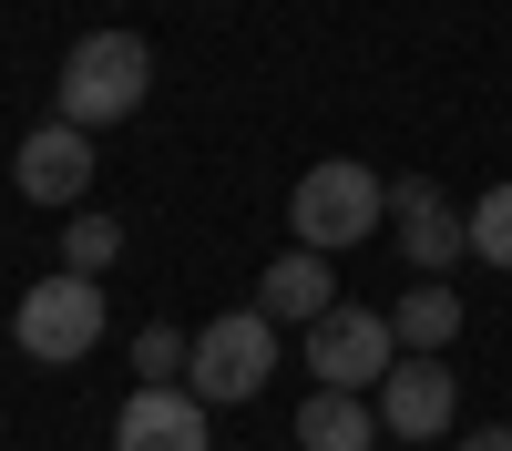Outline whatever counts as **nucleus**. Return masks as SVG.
Here are the masks:
<instances>
[{
  "instance_id": "1",
  "label": "nucleus",
  "mask_w": 512,
  "mask_h": 451,
  "mask_svg": "<svg viewBox=\"0 0 512 451\" xmlns=\"http://www.w3.org/2000/svg\"><path fill=\"white\" fill-rule=\"evenodd\" d=\"M144 93H154V41L144 31H82L62 52V123H82V134L144 113Z\"/></svg>"
},
{
  "instance_id": "2",
  "label": "nucleus",
  "mask_w": 512,
  "mask_h": 451,
  "mask_svg": "<svg viewBox=\"0 0 512 451\" xmlns=\"http://www.w3.org/2000/svg\"><path fill=\"white\" fill-rule=\"evenodd\" d=\"M369 226H390V175H369V164L328 154V164H308V175L287 185V236H297V246H318V257L359 246Z\"/></svg>"
},
{
  "instance_id": "3",
  "label": "nucleus",
  "mask_w": 512,
  "mask_h": 451,
  "mask_svg": "<svg viewBox=\"0 0 512 451\" xmlns=\"http://www.w3.org/2000/svg\"><path fill=\"white\" fill-rule=\"evenodd\" d=\"M277 380V318H256V308H226V318H205L195 328V359H185V390L205 410H236Z\"/></svg>"
},
{
  "instance_id": "4",
  "label": "nucleus",
  "mask_w": 512,
  "mask_h": 451,
  "mask_svg": "<svg viewBox=\"0 0 512 451\" xmlns=\"http://www.w3.org/2000/svg\"><path fill=\"white\" fill-rule=\"evenodd\" d=\"M11 339L31 369H72V359H93L103 339V277H41L31 298L11 308Z\"/></svg>"
},
{
  "instance_id": "5",
  "label": "nucleus",
  "mask_w": 512,
  "mask_h": 451,
  "mask_svg": "<svg viewBox=\"0 0 512 451\" xmlns=\"http://www.w3.org/2000/svg\"><path fill=\"white\" fill-rule=\"evenodd\" d=\"M308 369H318V390H359V400H379V380L400 369V328L379 318V308H349V298H338V308L308 328Z\"/></svg>"
},
{
  "instance_id": "6",
  "label": "nucleus",
  "mask_w": 512,
  "mask_h": 451,
  "mask_svg": "<svg viewBox=\"0 0 512 451\" xmlns=\"http://www.w3.org/2000/svg\"><path fill=\"white\" fill-rule=\"evenodd\" d=\"M390 236H400V257L420 277H451L461 257H472V205H451L431 175H400L390 185Z\"/></svg>"
},
{
  "instance_id": "7",
  "label": "nucleus",
  "mask_w": 512,
  "mask_h": 451,
  "mask_svg": "<svg viewBox=\"0 0 512 451\" xmlns=\"http://www.w3.org/2000/svg\"><path fill=\"white\" fill-rule=\"evenodd\" d=\"M451 421H461V369L400 349V369L379 380V431L390 441H451Z\"/></svg>"
},
{
  "instance_id": "8",
  "label": "nucleus",
  "mask_w": 512,
  "mask_h": 451,
  "mask_svg": "<svg viewBox=\"0 0 512 451\" xmlns=\"http://www.w3.org/2000/svg\"><path fill=\"white\" fill-rule=\"evenodd\" d=\"M11 185H21L31 205H72V195H93V134H82V123H41V134H21Z\"/></svg>"
},
{
  "instance_id": "9",
  "label": "nucleus",
  "mask_w": 512,
  "mask_h": 451,
  "mask_svg": "<svg viewBox=\"0 0 512 451\" xmlns=\"http://www.w3.org/2000/svg\"><path fill=\"white\" fill-rule=\"evenodd\" d=\"M113 451H205V400L175 380V390H134L113 410Z\"/></svg>"
},
{
  "instance_id": "10",
  "label": "nucleus",
  "mask_w": 512,
  "mask_h": 451,
  "mask_svg": "<svg viewBox=\"0 0 512 451\" xmlns=\"http://www.w3.org/2000/svg\"><path fill=\"white\" fill-rule=\"evenodd\" d=\"M338 308V277L318 246H287V257H267V277H256V318H277V328H318Z\"/></svg>"
},
{
  "instance_id": "11",
  "label": "nucleus",
  "mask_w": 512,
  "mask_h": 451,
  "mask_svg": "<svg viewBox=\"0 0 512 451\" xmlns=\"http://www.w3.org/2000/svg\"><path fill=\"white\" fill-rule=\"evenodd\" d=\"M390 328H400L410 359H451V339H461V287L451 277H410V298L390 308Z\"/></svg>"
},
{
  "instance_id": "12",
  "label": "nucleus",
  "mask_w": 512,
  "mask_h": 451,
  "mask_svg": "<svg viewBox=\"0 0 512 451\" xmlns=\"http://www.w3.org/2000/svg\"><path fill=\"white\" fill-rule=\"evenodd\" d=\"M369 441H390V431H379V400L308 390V410H297V451H369Z\"/></svg>"
},
{
  "instance_id": "13",
  "label": "nucleus",
  "mask_w": 512,
  "mask_h": 451,
  "mask_svg": "<svg viewBox=\"0 0 512 451\" xmlns=\"http://www.w3.org/2000/svg\"><path fill=\"white\" fill-rule=\"evenodd\" d=\"M185 359H195L185 328H164V318L134 328V380H144V390H175V380H185Z\"/></svg>"
},
{
  "instance_id": "14",
  "label": "nucleus",
  "mask_w": 512,
  "mask_h": 451,
  "mask_svg": "<svg viewBox=\"0 0 512 451\" xmlns=\"http://www.w3.org/2000/svg\"><path fill=\"white\" fill-rule=\"evenodd\" d=\"M113 257H123V226L113 216H72L62 226V277H103Z\"/></svg>"
},
{
  "instance_id": "15",
  "label": "nucleus",
  "mask_w": 512,
  "mask_h": 451,
  "mask_svg": "<svg viewBox=\"0 0 512 451\" xmlns=\"http://www.w3.org/2000/svg\"><path fill=\"white\" fill-rule=\"evenodd\" d=\"M472 257L482 267H512V185H482L472 195Z\"/></svg>"
},
{
  "instance_id": "16",
  "label": "nucleus",
  "mask_w": 512,
  "mask_h": 451,
  "mask_svg": "<svg viewBox=\"0 0 512 451\" xmlns=\"http://www.w3.org/2000/svg\"><path fill=\"white\" fill-rule=\"evenodd\" d=\"M451 451H512V421H492V431H461Z\"/></svg>"
}]
</instances>
